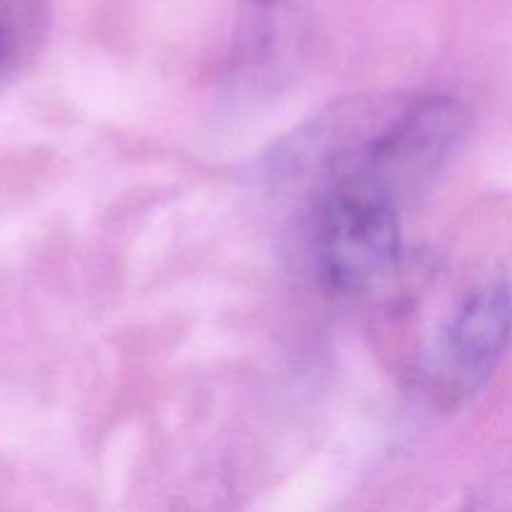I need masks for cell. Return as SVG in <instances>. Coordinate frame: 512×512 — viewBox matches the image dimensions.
<instances>
[{
    "label": "cell",
    "instance_id": "obj_1",
    "mask_svg": "<svg viewBox=\"0 0 512 512\" xmlns=\"http://www.w3.org/2000/svg\"><path fill=\"white\" fill-rule=\"evenodd\" d=\"M468 130L470 110L453 95L395 98L353 165L328 188L350 185L400 208L433 183Z\"/></svg>",
    "mask_w": 512,
    "mask_h": 512
},
{
    "label": "cell",
    "instance_id": "obj_2",
    "mask_svg": "<svg viewBox=\"0 0 512 512\" xmlns=\"http://www.w3.org/2000/svg\"><path fill=\"white\" fill-rule=\"evenodd\" d=\"M310 245L320 283L330 293H375L400 265L398 208L350 185L320 190L313 195Z\"/></svg>",
    "mask_w": 512,
    "mask_h": 512
},
{
    "label": "cell",
    "instance_id": "obj_3",
    "mask_svg": "<svg viewBox=\"0 0 512 512\" xmlns=\"http://www.w3.org/2000/svg\"><path fill=\"white\" fill-rule=\"evenodd\" d=\"M512 338V288L503 280L473 290L425 355L420 375L435 405L463 408L493 378Z\"/></svg>",
    "mask_w": 512,
    "mask_h": 512
},
{
    "label": "cell",
    "instance_id": "obj_4",
    "mask_svg": "<svg viewBox=\"0 0 512 512\" xmlns=\"http://www.w3.org/2000/svg\"><path fill=\"white\" fill-rule=\"evenodd\" d=\"M313 0H238L233 75L258 93L280 90L308 50Z\"/></svg>",
    "mask_w": 512,
    "mask_h": 512
},
{
    "label": "cell",
    "instance_id": "obj_5",
    "mask_svg": "<svg viewBox=\"0 0 512 512\" xmlns=\"http://www.w3.org/2000/svg\"><path fill=\"white\" fill-rule=\"evenodd\" d=\"M33 15L23 0H0V78L18 65L30 45Z\"/></svg>",
    "mask_w": 512,
    "mask_h": 512
}]
</instances>
